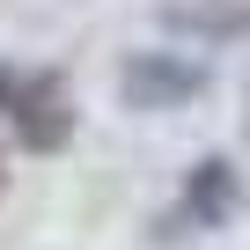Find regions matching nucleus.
I'll use <instances>...</instances> for the list:
<instances>
[{
  "instance_id": "obj_1",
  "label": "nucleus",
  "mask_w": 250,
  "mask_h": 250,
  "mask_svg": "<svg viewBox=\"0 0 250 250\" xmlns=\"http://www.w3.org/2000/svg\"><path fill=\"white\" fill-rule=\"evenodd\" d=\"M8 118L22 125V140H30V147H52L66 125H74V110H59L52 81H22V88H15V103H8Z\"/></svg>"
},
{
  "instance_id": "obj_2",
  "label": "nucleus",
  "mask_w": 250,
  "mask_h": 250,
  "mask_svg": "<svg viewBox=\"0 0 250 250\" xmlns=\"http://www.w3.org/2000/svg\"><path fill=\"white\" fill-rule=\"evenodd\" d=\"M15 88H22V74H8V66H0V110L15 103Z\"/></svg>"
}]
</instances>
